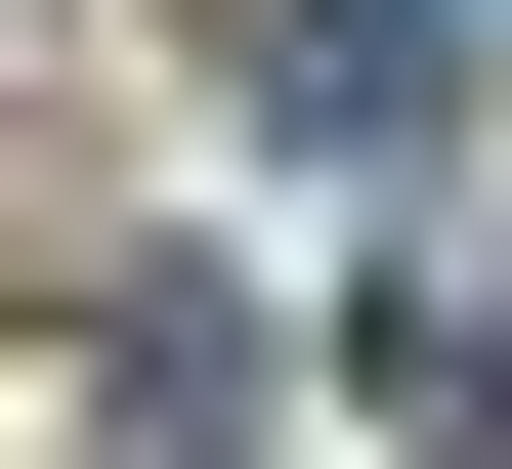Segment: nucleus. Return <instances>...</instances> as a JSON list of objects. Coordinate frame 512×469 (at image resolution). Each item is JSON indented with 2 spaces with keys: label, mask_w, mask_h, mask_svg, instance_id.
<instances>
[{
  "label": "nucleus",
  "mask_w": 512,
  "mask_h": 469,
  "mask_svg": "<svg viewBox=\"0 0 512 469\" xmlns=\"http://www.w3.org/2000/svg\"><path fill=\"white\" fill-rule=\"evenodd\" d=\"M256 128H299V171H427V128H470V0H256Z\"/></svg>",
  "instance_id": "obj_1"
},
{
  "label": "nucleus",
  "mask_w": 512,
  "mask_h": 469,
  "mask_svg": "<svg viewBox=\"0 0 512 469\" xmlns=\"http://www.w3.org/2000/svg\"><path fill=\"white\" fill-rule=\"evenodd\" d=\"M86 427H128V469H214V427H256V299H214V256H128V299H86Z\"/></svg>",
  "instance_id": "obj_2"
}]
</instances>
